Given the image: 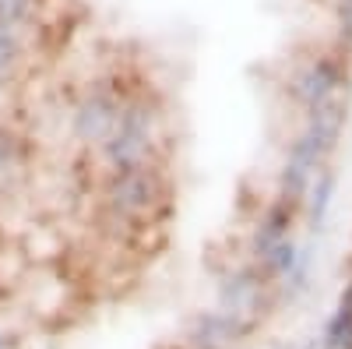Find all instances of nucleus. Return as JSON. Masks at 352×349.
Listing matches in <instances>:
<instances>
[{
  "label": "nucleus",
  "mask_w": 352,
  "mask_h": 349,
  "mask_svg": "<svg viewBox=\"0 0 352 349\" xmlns=\"http://www.w3.org/2000/svg\"><path fill=\"white\" fill-rule=\"evenodd\" d=\"M25 159H28L25 138L11 124H0V184H11L25 169Z\"/></svg>",
  "instance_id": "nucleus-12"
},
{
  "label": "nucleus",
  "mask_w": 352,
  "mask_h": 349,
  "mask_svg": "<svg viewBox=\"0 0 352 349\" xmlns=\"http://www.w3.org/2000/svg\"><path fill=\"white\" fill-rule=\"evenodd\" d=\"M0 349H8V339H4V332H0Z\"/></svg>",
  "instance_id": "nucleus-16"
},
{
  "label": "nucleus",
  "mask_w": 352,
  "mask_h": 349,
  "mask_svg": "<svg viewBox=\"0 0 352 349\" xmlns=\"http://www.w3.org/2000/svg\"><path fill=\"white\" fill-rule=\"evenodd\" d=\"M215 307L243 321L250 332H257L278 307V289L254 261H240V265H232L219 275Z\"/></svg>",
  "instance_id": "nucleus-6"
},
{
  "label": "nucleus",
  "mask_w": 352,
  "mask_h": 349,
  "mask_svg": "<svg viewBox=\"0 0 352 349\" xmlns=\"http://www.w3.org/2000/svg\"><path fill=\"white\" fill-rule=\"evenodd\" d=\"M21 61V32H11V28L0 25V78H8Z\"/></svg>",
  "instance_id": "nucleus-14"
},
{
  "label": "nucleus",
  "mask_w": 352,
  "mask_h": 349,
  "mask_svg": "<svg viewBox=\"0 0 352 349\" xmlns=\"http://www.w3.org/2000/svg\"><path fill=\"white\" fill-rule=\"evenodd\" d=\"M99 201H102L106 219L120 229L155 226L169 212V201H173L166 159L124 166V169H102Z\"/></svg>",
  "instance_id": "nucleus-2"
},
{
  "label": "nucleus",
  "mask_w": 352,
  "mask_h": 349,
  "mask_svg": "<svg viewBox=\"0 0 352 349\" xmlns=\"http://www.w3.org/2000/svg\"><path fill=\"white\" fill-rule=\"evenodd\" d=\"M345 124H349V96L303 113V124L289 138L282 166L275 173V194L292 198V201L303 205V194L314 180V173L320 166H328L331 156L338 152Z\"/></svg>",
  "instance_id": "nucleus-1"
},
{
  "label": "nucleus",
  "mask_w": 352,
  "mask_h": 349,
  "mask_svg": "<svg viewBox=\"0 0 352 349\" xmlns=\"http://www.w3.org/2000/svg\"><path fill=\"white\" fill-rule=\"evenodd\" d=\"M310 275H314V240L310 244H300V257H296V265H292L278 282V304H296L307 289H310Z\"/></svg>",
  "instance_id": "nucleus-11"
},
{
  "label": "nucleus",
  "mask_w": 352,
  "mask_h": 349,
  "mask_svg": "<svg viewBox=\"0 0 352 349\" xmlns=\"http://www.w3.org/2000/svg\"><path fill=\"white\" fill-rule=\"evenodd\" d=\"M303 349H324V342H320V339H314V342H307Z\"/></svg>",
  "instance_id": "nucleus-15"
},
{
  "label": "nucleus",
  "mask_w": 352,
  "mask_h": 349,
  "mask_svg": "<svg viewBox=\"0 0 352 349\" xmlns=\"http://www.w3.org/2000/svg\"><path fill=\"white\" fill-rule=\"evenodd\" d=\"M300 222H303V205L300 201L272 194L268 201H264V209L257 212L250 233H247V257H257L261 251H268V247H275L282 240H292Z\"/></svg>",
  "instance_id": "nucleus-7"
},
{
  "label": "nucleus",
  "mask_w": 352,
  "mask_h": 349,
  "mask_svg": "<svg viewBox=\"0 0 352 349\" xmlns=\"http://www.w3.org/2000/svg\"><path fill=\"white\" fill-rule=\"evenodd\" d=\"M131 89L116 78H96L74 96L71 109H67V131L81 149H99L109 138V131L116 127L124 113Z\"/></svg>",
  "instance_id": "nucleus-5"
},
{
  "label": "nucleus",
  "mask_w": 352,
  "mask_h": 349,
  "mask_svg": "<svg viewBox=\"0 0 352 349\" xmlns=\"http://www.w3.org/2000/svg\"><path fill=\"white\" fill-rule=\"evenodd\" d=\"M92 152L102 169H124L166 159V106L148 89L131 92L116 127Z\"/></svg>",
  "instance_id": "nucleus-3"
},
{
  "label": "nucleus",
  "mask_w": 352,
  "mask_h": 349,
  "mask_svg": "<svg viewBox=\"0 0 352 349\" xmlns=\"http://www.w3.org/2000/svg\"><path fill=\"white\" fill-rule=\"evenodd\" d=\"M320 342H324V349H352V275L345 279L342 293L328 314Z\"/></svg>",
  "instance_id": "nucleus-10"
},
{
  "label": "nucleus",
  "mask_w": 352,
  "mask_h": 349,
  "mask_svg": "<svg viewBox=\"0 0 352 349\" xmlns=\"http://www.w3.org/2000/svg\"><path fill=\"white\" fill-rule=\"evenodd\" d=\"M335 194H338V169L328 162L314 173V180L303 194V226L310 237H320L328 229L331 209H335Z\"/></svg>",
  "instance_id": "nucleus-9"
},
{
  "label": "nucleus",
  "mask_w": 352,
  "mask_h": 349,
  "mask_svg": "<svg viewBox=\"0 0 352 349\" xmlns=\"http://www.w3.org/2000/svg\"><path fill=\"white\" fill-rule=\"evenodd\" d=\"M349 275H352V254H349Z\"/></svg>",
  "instance_id": "nucleus-17"
},
{
  "label": "nucleus",
  "mask_w": 352,
  "mask_h": 349,
  "mask_svg": "<svg viewBox=\"0 0 352 349\" xmlns=\"http://www.w3.org/2000/svg\"><path fill=\"white\" fill-rule=\"evenodd\" d=\"M39 0H0V25L11 32H25L36 18Z\"/></svg>",
  "instance_id": "nucleus-13"
},
{
  "label": "nucleus",
  "mask_w": 352,
  "mask_h": 349,
  "mask_svg": "<svg viewBox=\"0 0 352 349\" xmlns=\"http://www.w3.org/2000/svg\"><path fill=\"white\" fill-rule=\"evenodd\" d=\"M250 335L254 332L243 321H236L232 314L212 307V310L194 314V321L187 325V335H184V346L187 349H236Z\"/></svg>",
  "instance_id": "nucleus-8"
},
{
  "label": "nucleus",
  "mask_w": 352,
  "mask_h": 349,
  "mask_svg": "<svg viewBox=\"0 0 352 349\" xmlns=\"http://www.w3.org/2000/svg\"><path fill=\"white\" fill-rule=\"evenodd\" d=\"M349 61H352L349 50H342L338 43L317 46L307 56H300L289 71V81H285L292 106L300 113H310L324 103L345 99L352 89V64Z\"/></svg>",
  "instance_id": "nucleus-4"
}]
</instances>
